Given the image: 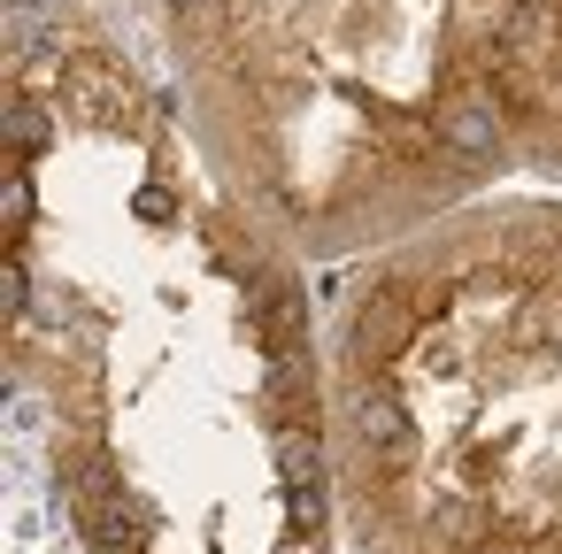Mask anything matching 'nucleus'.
Returning a JSON list of instances; mask_svg holds the SVG:
<instances>
[{
    "label": "nucleus",
    "mask_w": 562,
    "mask_h": 554,
    "mask_svg": "<svg viewBox=\"0 0 562 554\" xmlns=\"http://www.w3.org/2000/svg\"><path fill=\"white\" fill-rule=\"evenodd\" d=\"M308 262L86 32L9 78V385L70 554H339Z\"/></svg>",
    "instance_id": "nucleus-1"
},
{
    "label": "nucleus",
    "mask_w": 562,
    "mask_h": 554,
    "mask_svg": "<svg viewBox=\"0 0 562 554\" xmlns=\"http://www.w3.org/2000/svg\"><path fill=\"white\" fill-rule=\"evenodd\" d=\"M355 554H562V201H462L324 316Z\"/></svg>",
    "instance_id": "nucleus-2"
},
{
    "label": "nucleus",
    "mask_w": 562,
    "mask_h": 554,
    "mask_svg": "<svg viewBox=\"0 0 562 554\" xmlns=\"http://www.w3.org/2000/svg\"><path fill=\"white\" fill-rule=\"evenodd\" d=\"M162 16L186 132L308 270L401 247L516 162V0H162Z\"/></svg>",
    "instance_id": "nucleus-3"
},
{
    "label": "nucleus",
    "mask_w": 562,
    "mask_h": 554,
    "mask_svg": "<svg viewBox=\"0 0 562 554\" xmlns=\"http://www.w3.org/2000/svg\"><path fill=\"white\" fill-rule=\"evenodd\" d=\"M501 116L516 162L562 178V0H516L501 39Z\"/></svg>",
    "instance_id": "nucleus-4"
}]
</instances>
